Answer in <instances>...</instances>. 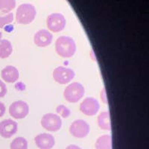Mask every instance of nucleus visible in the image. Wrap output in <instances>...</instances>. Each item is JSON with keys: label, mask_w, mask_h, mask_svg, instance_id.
<instances>
[{"label": "nucleus", "mask_w": 149, "mask_h": 149, "mask_svg": "<svg viewBox=\"0 0 149 149\" xmlns=\"http://www.w3.org/2000/svg\"><path fill=\"white\" fill-rule=\"evenodd\" d=\"M7 86L5 85V84L2 81L0 80V98H3L7 94Z\"/></svg>", "instance_id": "obj_21"}, {"label": "nucleus", "mask_w": 149, "mask_h": 149, "mask_svg": "<svg viewBox=\"0 0 149 149\" xmlns=\"http://www.w3.org/2000/svg\"><path fill=\"white\" fill-rule=\"evenodd\" d=\"M75 73L72 69L63 66H58L53 71L52 77L57 83L60 84H66L74 78Z\"/></svg>", "instance_id": "obj_5"}, {"label": "nucleus", "mask_w": 149, "mask_h": 149, "mask_svg": "<svg viewBox=\"0 0 149 149\" xmlns=\"http://www.w3.org/2000/svg\"><path fill=\"white\" fill-rule=\"evenodd\" d=\"M98 127L104 130H111V122L109 112H102L97 119Z\"/></svg>", "instance_id": "obj_14"}, {"label": "nucleus", "mask_w": 149, "mask_h": 149, "mask_svg": "<svg viewBox=\"0 0 149 149\" xmlns=\"http://www.w3.org/2000/svg\"><path fill=\"white\" fill-rule=\"evenodd\" d=\"M100 105L98 101L94 98H86L80 104V110L82 113L88 116H95L99 110Z\"/></svg>", "instance_id": "obj_9"}, {"label": "nucleus", "mask_w": 149, "mask_h": 149, "mask_svg": "<svg viewBox=\"0 0 149 149\" xmlns=\"http://www.w3.org/2000/svg\"><path fill=\"white\" fill-rule=\"evenodd\" d=\"M5 110H6V108H5V105L4 104V103L0 102V118L4 116V114H5Z\"/></svg>", "instance_id": "obj_23"}, {"label": "nucleus", "mask_w": 149, "mask_h": 149, "mask_svg": "<svg viewBox=\"0 0 149 149\" xmlns=\"http://www.w3.org/2000/svg\"><path fill=\"white\" fill-rule=\"evenodd\" d=\"M85 93L84 87L81 84L74 82L66 86L63 92L65 100L70 103H76L81 100Z\"/></svg>", "instance_id": "obj_3"}, {"label": "nucleus", "mask_w": 149, "mask_h": 149, "mask_svg": "<svg viewBox=\"0 0 149 149\" xmlns=\"http://www.w3.org/2000/svg\"><path fill=\"white\" fill-rule=\"evenodd\" d=\"M53 36L50 31L46 29L39 30L34 34V42L38 47H46L52 42Z\"/></svg>", "instance_id": "obj_12"}, {"label": "nucleus", "mask_w": 149, "mask_h": 149, "mask_svg": "<svg viewBox=\"0 0 149 149\" xmlns=\"http://www.w3.org/2000/svg\"><path fill=\"white\" fill-rule=\"evenodd\" d=\"M15 7V0H0V11L2 13H10Z\"/></svg>", "instance_id": "obj_18"}, {"label": "nucleus", "mask_w": 149, "mask_h": 149, "mask_svg": "<svg viewBox=\"0 0 149 149\" xmlns=\"http://www.w3.org/2000/svg\"><path fill=\"white\" fill-rule=\"evenodd\" d=\"M41 125L44 129L50 132L58 131L62 127V120L60 116L54 113H46L42 117Z\"/></svg>", "instance_id": "obj_4"}, {"label": "nucleus", "mask_w": 149, "mask_h": 149, "mask_svg": "<svg viewBox=\"0 0 149 149\" xmlns=\"http://www.w3.org/2000/svg\"><path fill=\"white\" fill-rule=\"evenodd\" d=\"M2 79L7 83H14L19 79V73L18 70L14 66H7L1 72Z\"/></svg>", "instance_id": "obj_13"}, {"label": "nucleus", "mask_w": 149, "mask_h": 149, "mask_svg": "<svg viewBox=\"0 0 149 149\" xmlns=\"http://www.w3.org/2000/svg\"><path fill=\"white\" fill-rule=\"evenodd\" d=\"M37 11L31 4H22L18 7L16 14V20L19 24L27 25L32 22L35 19Z\"/></svg>", "instance_id": "obj_2"}, {"label": "nucleus", "mask_w": 149, "mask_h": 149, "mask_svg": "<svg viewBox=\"0 0 149 149\" xmlns=\"http://www.w3.org/2000/svg\"><path fill=\"white\" fill-rule=\"evenodd\" d=\"M2 33L0 31V41L2 40Z\"/></svg>", "instance_id": "obj_25"}, {"label": "nucleus", "mask_w": 149, "mask_h": 149, "mask_svg": "<svg viewBox=\"0 0 149 149\" xmlns=\"http://www.w3.org/2000/svg\"><path fill=\"white\" fill-rule=\"evenodd\" d=\"M55 51L62 58H72L76 52L75 42L72 37L61 36L55 42Z\"/></svg>", "instance_id": "obj_1"}, {"label": "nucleus", "mask_w": 149, "mask_h": 149, "mask_svg": "<svg viewBox=\"0 0 149 149\" xmlns=\"http://www.w3.org/2000/svg\"><path fill=\"white\" fill-rule=\"evenodd\" d=\"M28 147H29L28 141L22 136L15 138L10 144V149H28Z\"/></svg>", "instance_id": "obj_17"}, {"label": "nucleus", "mask_w": 149, "mask_h": 149, "mask_svg": "<svg viewBox=\"0 0 149 149\" xmlns=\"http://www.w3.org/2000/svg\"><path fill=\"white\" fill-rule=\"evenodd\" d=\"M100 98L101 100H102V102H103L104 104H108V100H107V93H106V89H105V87L102 88V90H101Z\"/></svg>", "instance_id": "obj_22"}, {"label": "nucleus", "mask_w": 149, "mask_h": 149, "mask_svg": "<svg viewBox=\"0 0 149 149\" xmlns=\"http://www.w3.org/2000/svg\"><path fill=\"white\" fill-rule=\"evenodd\" d=\"M66 22L64 16L59 13H54L50 14L47 17L46 26L49 31L54 33H58L64 29Z\"/></svg>", "instance_id": "obj_6"}, {"label": "nucleus", "mask_w": 149, "mask_h": 149, "mask_svg": "<svg viewBox=\"0 0 149 149\" xmlns=\"http://www.w3.org/2000/svg\"><path fill=\"white\" fill-rule=\"evenodd\" d=\"M12 52L13 46L10 41L5 39L0 41V58H8L11 54Z\"/></svg>", "instance_id": "obj_16"}, {"label": "nucleus", "mask_w": 149, "mask_h": 149, "mask_svg": "<svg viewBox=\"0 0 149 149\" xmlns=\"http://www.w3.org/2000/svg\"><path fill=\"white\" fill-rule=\"evenodd\" d=\"M29 113V106L22 100L13 102L9 107V114L16 119H22Z\"/></svg>", "instance_id": "obj_7"}, {"label": "nucleus", "mask_w": 149, "mask_h": 149, "mask_svg": "<svg viewBox=\"0 0 149 149\" xmlns=\"http://www.w3.org/2000/svg\"><path fill=\"white\" fill-rule=\"evenodd\" d=\"M90 125L83 119L74 121L70 127V133L71 135L78 139L86 137L90 133Z\"/></svg>", "instance_id": "obj_8"}, {"label": "nucleus", "mask_w": 149, "mask_h": 149, "mask_svg": "<svg viewBox=\"0 0 149 149\" xmlns=\"http://www.w3.org/2000/svg\"><path fill=\"white\" fill-rule=\"evenodd\" d=\"M95 149H112V137L110 135H102L97 139Z\"/></svg>", "instance_id": "obj_15"}, {"label": "nucleus", "mask_w": 149, "mask_h": 149, "mask_svg": "<svg viewBox=\"0 0 149 149\" xmlns=\"http://www.w3.org/2000/svg\"><path fill=\"white\" fill-rule=\"evenodd\" d=\"M34 142L40 149H52L55 145V139L52 134L42 133L36 136Z\"/></svg>", "instance_id": "obj_11"}, {"label": "nucleus", "mask_w": 149, "mask_h": 149, "mask_svg": "<svg viewBox=\"0 0 149 149\" xmlns=\"http://www.w3.org/2000/svg\"><path fill=\"white\" fill-rule=\"evenodd\" d=\"M14 20V15L12 13H0V29H3L6 25L11 23Z\"/></svg>", "instance_id": "obj_19"}, {"label": "nucleus", "mask_w": 149, "mask_h": 149, "mask_svg": "<svg viewBox=\"0 0 149 149\" xmlns=\"http://www.w3.org/2000/svg\"><path fill=\"white\" fill-rule=\"evenodd\" d=\"M56 112H57V113L58 115H60L63 118H65V119L70 116V113H71V111H70V109L63 104L58 105L57 108H56Z\"/></svg>", "instance_id": "obj_20"}, {"label": "nucleus", "mask_w": 149, "mask_h": 149, "mask_svg": "<svg viewBox=\"0 0 149 149\" xmlns=\"http://www.w3.org/2000/svg\"><path fill=\"white\" fill-rule=\"evenodd\" d=\"M65 149H82V148L81 147H79V146H76V145L72 144V145H70V146H68Z\"/></svg>", "instance_id": "obj_24"}, {"label": "nucleus", "mask_w": 149, "mask_h": 149, "mask_svg": "<svg viewBox=\"0 0 149 149\" xmlns=\"http://www.w3.org/2000/svg\"><path fill=\"white\" fill-rule=\"evenodd\" d=\"M18 130V125L15 121L8 119L0 122V136L5 139H9L15 135Z\"/></svg>", "instance_id": "obj_10"}]
</instances>
